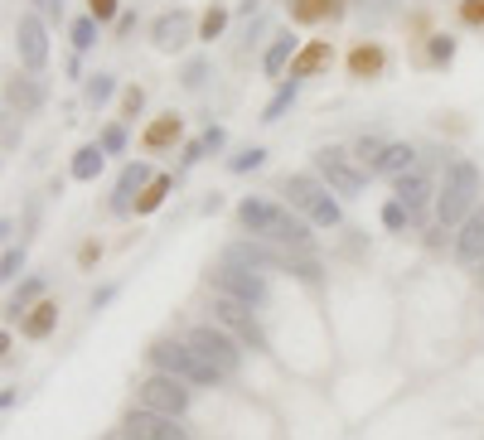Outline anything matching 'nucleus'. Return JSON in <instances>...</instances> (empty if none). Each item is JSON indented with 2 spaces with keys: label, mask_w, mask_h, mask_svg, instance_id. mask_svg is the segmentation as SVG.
<instances>
[{
  "label": "nucleus",
  "mask_w": 484,
  "mask_h": 440,
  "mask_svg": "<svg viewBox=\"0 0 484 440\" xmlns=\"http://www.w3.org/2000/svg\"><path fill=\"white\" fill-rule=\"evenodd\" d=\"M286 198H291V208L305 213L310 223H320V228H339V204L330 198V189H324L320 179L291 175V179H286Z\"/></svg>",
  "instance_id": "20e7f679"
},
{
  "label": "nucleus",
  "mask_w": 484,
  "mask_h": 440,
  "mask_svg": "<svg viewBox=\"0 0 484 440\" xmlns=\"http://www.w3.org/2000/svg\"><path fill=\"white\" fill-rule=\"evenodd\" d=\"M5 102H10V111H39L44 107V82L39 78H10Z\"/></svg>",
  "instance_id": "a211bd4d"
},
{
  "label": "nucleus",
  "mask_w": 484,
  "mask_h": 440,
  "mask_svg": "<svg viewBox=\"0 0 484 440\" xmlns=\"http://www.w3.org/2000/svg\"><path fill=\"white\" fill-rule=\"evenodd\" d=\"M15 49L30 73H39V68L49 63V39H44V20L39 15H20L15 20Z\"/></svg>",
  "instance_id": "9b49d317"
},
{
  "label": "nucleus",
  "mask_w": 484,
  "mask_h": 440,
  "mask_svg": "<svg viewBox=\"0 0 484 440\" xmlns=\"http://www.w3.org/2000/svg\"><path fill=\"white\" fill-rule=\"evenodd\" d=\"M315 169H320V179L330 184L334 194H344V198H359L363 184H368V175H363L359 165H353V155H349L344 146H324V150H315Z\"/></svg>",
  "instance_id": "39448f33"
},
{
  "label": "nucleus",
  "mask_w": 484,
  "mask_h": 440,
  "mask_svg": "<svg viewBox=\"0 0 484 440\" xmlns=\"http://www.w3.org/2000/svg\"><path fill=\"white\" fill-rule=\"evenodd\" d=\"M20 262H24V252H20V247H5V262H0V276H5V281H15V276H20Z\"/></svg>",
  "instance_id": "ea45409f"
},
{
  "label": "nucleus",
  "mask_w": 484,
  "mask_h": 440,
  "mask_svg": "<svg viewBox=\"0 0 484 440\" xmlns=\"http://www.w3.org/2000/svg\"><path fill=\"white\" fill-rule=\"evenodd\" d=\"M198 140H204V150H223V140H227V136H223V126H208V131L198 136Z\"/></svg>",
  "instance_id": "c03bdc74"
},
{
  "label": "nucleus",
  "mask_w": 484,
  "mask_h": 440,
  "mask_svg": "<svg viewBox=\"0 0 484 440\" xmlns=\"http://www.w3.org/2000/svg\"><path fill=\"white\" fill-rule=\"evenodd\" d=\"M140 407L179 421L184 411H189V387H184L179 378H169V373H150L146 382H140Z\"/></svg>",
  "instance_id": "0eeeda50"
},
{
  "label": "nucleus",
  "mask_w": 484,
  "mask_h": 440,
  "mask_svg": "<svg viewBox=\"0 0 484 440\" xmlns=\"http://www.w3.org/2000/svg\"><path fill=\"white\" fill-rule=\"evenodd\" d=\"M126 34H136V15H131V10H121V20H117V39H126Z\"/></svg>",
  "instance_id": "a18cd8bd"
},
{
  "label": "nucleus",
  "mask_w": 484,
  "mask_h": 440,
  "mask_svg": "<svg viewBox=\"0 0 484 440\" xmlns=\"http://www.w3.org/2000/svg\"><path fill=\"white\" fill-rule=\"evenodd\" d=\"M426 59H431L436 68H446L455 59V39L450 34H431V44H426Z\"/></svg>",
  "instance_id": "473e14b6"
},
{
  "label": "nucleus",
  "mask_w": 484,
  "mask_h": 440,
  "mask_svg": "<svg viewBox=\"0 0 484 440\" xmlns=\"http://www.w3.org/2000/svg\"><path fill=\"white\" fill-rule=\"evenodd\" d=\"M169 184H175V179H169V175H155V179H150V189H146V194H140V204H136V213H155V208H160V204H165V194H169Z\"/></svg>",
  "instance_id": "c756f323"
},
{
  "label": "nucleus",
  "mask_w": 484,
  "mask_h": 440,
  "mask_svg": "<svg viewBox=\"0 0 484 440\" xmlns=\"http://www.w3.org/2000/svg\"><path fill=\"white\" fill-rule=\"evenodd\" d=\"M53 320H59V305H34V315L30 320H24V334H30V339H44L49 330H53Z\"/></svg>",
  "instance_id": "bb28decb"
},
{
  "label": "nucleus",
  "mask_w": 484,
  "mask_h": 440,
  "mask_svg": "<svg viewBox=\"0 0 484 440\" xmlns=\"http://www.w3.org/2000/svg\"><path fill=\"white\" fill-rule=\"evenodd\" d=\"M407 223H411V213H407V208H402V204H397V198H392V204H388V208H382V228L402 233V228H407Z\"/></svg>",
  "instance_id": "e433bc0d"
},
{
  "label": "nucleus",
  "mask_w": 484,
  "mask_h": 440,
  "mask_svg": "<svg viewBox=\"0 0 484 440\" xmlns=\"http://www.w3.org/2000/svg\"><path fill=\"white\" fill-rule=\"evenodd\" d=\"M223 262L247 266V272H276V266H286L281 252H266L262 243H233V247H223Z\"/></svg>",
  "instance_id": "4468645a"
},
{
  "label": "nucleus",
  "mask_w": 484,
  "mask_h": 440,
  "mask_svg": "<svg viewBox=\"0 0 484 440\" xmlns=\"http://www.w3.org/2000/svg\"><path fill=\"white\" fill-rule=\"evenodd\" d=\"M68 39H73L78 53H88V49L97 44V20H92V15H78L73 24H68Z\"/></svg>",
  "instance_id": "cd10ccee"
},
{
  "label": "nucleus",
  "mask_w": 484,
  "mask_h": 440,
  "mask_svg": "<svg viewBox=\"0 0 484 440\" xmlns=\"http://www.w3.org/2000/svg\"><path fill=\"white\" fill-rule=\"evenodd\" d=\"M272 243L295 247V252H310V223H305V218H291V213H281V223H276Z\"/></svg>",
  "instance_id": "412c9836"
},
{
  "label": "nucleus",
  "mask_w": 484,
  "mask_h": 440,
  "mask_svg": "<svg viewBox=\"0 0 484 440\" xmlns=\"http://www.w3.org/2000/svg\"><path fill=\"white\" fill-rule=\"evenodd\" d=\"M208 281H213V291H218V295H233V301H242V305H262L266 301V276L262 272H247V266L218 262L208 272Z\"/></svg>",
  "instance_id": "423d86ee"
},
{
  "label": "nucleus",
  "mask_w": 484,
  "mask_h": 440,
  "mask_svg": "<svg viewBox=\"0 0 484 440\" xmlns=\"http://www.w3.org/2000/svg\"><path fill=\"white\" fill-rule=\"evenodd\" d=\"M266 165V150L262 146H252V150H242V155H233V160H227V169H233V175H247V169H262Z\"/></svg>",
  "instance_id": "72a5a7b5"
},
{
  "label": "nucleus",
  "mask_w": 484,
  "mask_h": 440,
  "mask_svg": "<svg viewBox=\"0 0 484 440\" xmlns=\"http://www.w3.org/2000/svg\"><path fill=\"white\" fill-rule=\"evenodd\" d=\"M39 295H44V281H39V276H30V281H24V286L15 291V295H10V315H20V310H30L34 301H39Z\"/></svg>",
  "instance_id": "7c9ffc66"
},
{
  "label": "nucleus",
  "mask_w": 484,
  "mask_h": 440,
  "mask_svg": "<svg viewBox=\"0 0 484 440\" xmlns=\"http://www.w3.org/2000/svg\"><path fill=\"white\" fill-rule=\"evenodd\" d=\"M479 276H484V262H479Z\"/></svg>",
  "instance_id": "de8ad7c7"
},
{
  "label": "nucleus",
  "mask_w": 484,
  "mask_h": 440,
  "mask_svg": "<svg viewBox=\"0 0 484 440\" xmlns=\"http://www.w3.org/2000/svg\"><path fill=\"white\" fill-rule=\"evenodd\" d=\"M295 53H301V49H295V34H291V30H286V34H276V39H272V49H266V59H262L266 78H281V73H286V63H295Z\"/></svg>",
  "instance_id": "6ab92c4d"
},
{
  "label": "nucleus",
  "mask_w": 484,
  "mask_h": 440,
  "mask_svg": "<svg viewBox=\"0 0 484 440\" xmlns=\"http://www.w3.org/2000/svg\"><path fill=\"white\" fill-rule=\"evenodd\" d=\"M88 15H92L97 24H107V20H121V15H117V0H88Z\"/></svg>",
  "instance_id": "4c0bfd02"
},
{
  "label": "nucleus",
  "mask_w": 484,
  "mask_h": 440,
  "mask_svg": "<svg viewBox=\"0 0 484 440\" xmlns=\"http://www.w3.org/2000/svg\"><path fill=\"white\" fill-rule=\"evenodd\" d=\"M330 15H339L334 0H291V20H301V24H315V20H330Z\"/></svg>",
  "instance_id": "b1692460"
},
{
  "label": "nucleus",
  "mask_w": 484,
  "mask_h": 440,
  "mask_svg": "<svg viewBox=\"0 0 484 440\" xmlns=\"http://www.w3.org/2000/svg\"><path fill=\"white\" fill-rule=\"evenodd\" d=\"M121 435L126 440H189V431H184L175 416H160V411H146V407H136L131 416H126Z\"/></svg>",
  "instance_id": "1a4fd4ad"
},
{
  "label": "nucleus",
  "mask_w": 484,
  "mask_h": 440,
  "mask_svg": "<svg viewBox=\"0 0 484 440\" xmlns=\"http://www.w3.org/2000/svg\"><path fill=\"white\" fill-rule=\"evenodd\" d=\"M179 131H184V121L175 117V111H169V117H160V121L146 126L140 146H146V150H165V146H175V140H179Z\"/></svg>",
  "instance_id": "aec40b11"
},
{
  "label": "nucleus",
  "mask_w": 484,
  "mask_h": 440,
  "mask_svg": "<svg viewBox=\"0 0 484 440\" xmlns=\"http://www.w3.org/2000/svg\"><path fill=\"white\" fill-rule=\"evenodd\" d=\"M102 150L107 155H121L126 150V126H107V131H102Z\"/></svg>",
  "instance_id": "58836bf2"
},
{
  "label": "nucleus",
  "mask_w": 484,
  "mask_h": 440,
  "mask_svg": "<svg viewBox=\"0 0 484 440\" xmlns=\"http://www.w3.org/2000/svg\"><path fill=\"white\" fill-rule=\"evenodd\" d=\"M184 344H189L198 359H204L213 373L218 378H233L237 368H242V349H237V339L233 334H223V330H213V324H198V330L184 339Z\"/></svg>",
  "instance_id": "7ed1b4c3"
},
{
  "label": "nucleus",
  "mask_w": 484,
  "mask_h": 440,
  "mask_svg": "<svg viewBox=\"0 0 484 440\" xmlns=\"http://www.w3.org/2000/svg\"><path fill=\"white\" fill-rule=\"evenodd\" d=\"M252 10H257V0H242V5H237V15H252Z\"/></svg>",
  "instance_id": "49530a36"
},
{
  "label": "nucleus",
  "mask_w": 484,
  "mask_h": 440,
  "mask_svg": "<svg viewBox=\"0 0 484 440\" xmlns=\"http://www.w3.org/2000/svg\"><path fill=\"white\" fill-rule=\"evenodd\" d=\"M460 20L465 24H484V0H460Z\"/></svg>",
  "instance_id": "79ce46f5"
},
{
  "label": "nucleus",
  "mask_w": 484,
  "mask_h": 440,
  "mask_svg": "<svg viewBox=\"0 0 484 440\" xmlns=\"http://www.w3.org/2000/svg\"><path fill=\"white\" fill-rule=\"evenodd\" d=\"M102 165H107V150L102 146H82L73 155V179H97V175H102Z\"/></svg>",
  "instance_id": "393cba45"
},
{
  "label": "nucleus",
  "mask_w": 484,
  "mask_h": 440,
  "mask_svg": "<svg viewBox=\"0 0 484 440\" xmlns=\"http://www.w3.org/2000/svg\"><path fill=\"white\" fill-rule=\"evenodd\" d=\"M382 63H388V53H382L378 44H359V49L349 53V73L353 78H378Z\"/></svg>",
  "instance_id": "4be33fe9"
},
{
  "label": "nucleus",
  "mask_w": 484,
  "mask_h": 440,
  "mask_svg": "<svg viewBox=\"0 0 484 440\" xmlns=\"http://www.w3.org/2000/svg\"><path fill=\"white\" fill-rule=\"evenodd\" d=\"M295 92H301V82H281V88H276V97H272V102H266V111H262V121H281V111H286L291 102H295Z\"/></svg>",
  "instance_id": "c85d7f7f"
},
{
  "label": "nucleus",
  "mask_w": 484,
  "mask_h": 440,
  "mask_svg": "<svg viewBox=\"0 0 484 440\" xmlns=\"http://www.w3.org/2000/svg\"><path fill=\"white\" fill-rule=\"evenodd\" d=\"M204 78H208V59H189V63H184V73H179L184 88H204Z\"/></svg>",
  "instance_id": "c9c22d12"
},
{
  "label": "nucleus",
  "mask_w": 484,
  "mask_h": 440,
  "mask_svg": "<svg viewBox=\"0 0 484 440\" xmlns=\"http://www.w3.org/2000/svg\"><path fill=\"white\" fill-rule=\"evenodd\" d=\"M213 320H218L223 330H233L247 349H262L266 353V334H262V324L252 320V305L233 301V295H213Z\"/></svg>",
  "instance_id": "6e6552de"
},
{
  "label": "nucleus",
  "mask_w": 484,
  "mask_h": 440,
  "mask_svg": "<svg viewBox=\"0 0 484 440\" xmlns=\"http://www.w3.org/2000/svg\"><path fill=\"white\" fill-rule=\"evenodd\" d=\"M140 189H150V165H126L121 169V179H117V194H111V213H131L136 204H140Z\"/></svg>",
  "instance_id": "ddd939ff"
},
{
  "label": "nucleus",
  "mask_w": 484,
  "mask_h": 440,
  "mask_svg": "<svg viewBox=\"0 0 484 440\" xmlns=\"http://www.w3.org/2000/svg\"><path fill=\"white\" fill-rule=\"evenodd\" d=\"M411 165H417V150H411V146H388V155H382V169H378V175L402 179V175H411Z\"/></svg>",
  "instance_id": "5701e85b"
},
{
  "label": "nucleus",
  "mask_w": 484,
  "mask_h": 440,
  "mask_svg": "<svg viewBox=\"0 0 484 440\" xmlns=\"http://www.w3.org/2000/svg\"><path fill=\"white\" fill-rule=\"evenodd\" d=\"M455 257H460L465 266H479L484 262V208L465 218V233L455 237Z\"/></svg>",
  "instance_id": "dca6fc26"
},
{
  "label": "nucleus",
  "mask_w": 484,
  "mask_h": 440,
  "mask_svg": "<svg viewBox=\"0 0 484 440\" xmlns=\"http://www.w3.org/2000/svg\"><path fill=\"white\" fill-rule=\"evenodd\" d=\"M431 175H421V169H411V175H402L397 179V204H402L411 218H421V208L431 204Z\"/></svg>",
  "instance_id": "2eb2a0df"
},
{
  "label": "nucleus",
  "mask_w": 484,
  "mask_h": 440,
  "mask_svg": "<svg viewBox=\"0 0 484 440\" xmlns=\"http://www.w3.org/2000/svg\"><path fill=\"white\" fill-rule=\"evenodd\" d=\"M111 92H117V78H111V73H92V78H88V102H92V107L111 102Z\"/></svg>",
  "instance_id": "2f4dec72"
},
{
  "label": "nucleus",
  "mask_w": 484,
  "mask_h": 440,
  "mask_svg": "<svg viewBox=\"0 0 484 440\" xmlns=\"http://www.w3.org/2000/svg\"><path fill=\"white\" fill-rule=\"evenodd\" d=\"M150 368H155V373L179 378V382H194V387H213V382H218V373H213V368L198 359L189 344H175V339L150 344Z\"/></svg>",
  "instance_id": "f03ea898"
},
{
  "label": "nucleus",
  "mask_w": 484,
  "mask_h": 440,
  "mask_svg": "<svg viewBox=\"0 0 484 440\" xmlns=\"http://www.w3.org/2000/svg\"><path fill=\"white\" fill-rule=\"evenodd\" d=\"M475 198H479V169L469 165V160H455V165L446 169L440 194H436V218H440V228H455V223H460L469 208H475Z\"/></svg>",
  "instance_id": "f257e3e1"
},
{
  "label": "nucleus",
  "mask_w": 484,
  "mask_h": 440,
  "mask_svg": "<svg viewBox=\"0 0 484 440\" xmlns=\"http://www.w3.org/2000/svg\"><path fill=\"white\" fill-rule=\"evenodd\" d=\"M194 30H198V24H194L189 10H165V15L150 24V44L160 49V53H179L194 39Z\"/></svg>",
  "instance_id": "9d476101"
},
{
  "label": "nucleus",
  "mask_w": 484,
  "mask_h": 440,
  "mask_svg": "<svg viewBox=\"0 0 484 440\" xmlns=\"http://www.w3.org/2000/svg\"><path fill=\"white\" fill-rule=\"evenodd\" d=\"M281 213H286V208L266 204V198H242V204H237V223L247 233H257V237H272L276 223H281Z\"/></svg>",
  "instance_id": "f8f14e48"
},
{
  "label": "nucleus",
  "mask_w": 484,
  "mask_h": 440,
  "mask_svg": "<svg viewBox=\"0 0 484 440\" xmlns=\"http://www.w3.org/2000/svg\"><path fill=\"white\" fill-rule=\"evenodd\" d=\"M140 107H146V92H140V88H126L121 111H126V117H140Z\"/></svg>",
  "instance_id": "a19ab883"
},
{
  "label": "nucleus",
  "mask_w": 484,
  "mask_h": 440,
  "mask_svg": "<svg viewBox=\"0 0 484 440\" xmlns=\"http://www.w3.org/2000/svg\"><path fill=\"white\" fill-rule=\"evenodd\" d=\"M223 24H227V10H223V5H213L208 15L198 20V39H208V44H213V39L223 34Z\"/></svg>",
  "instance_id": "f704fd0d"
},
{
  "label": "nucleus",
  "mask_w": 484,
  "mask_h": 440,
  "mask_svg": "<svg viewBox=\"0 0 484 440\" xmlns=\"http://www.w3.org/2000/svg\"><path fill=\"white\" fill-rule=\"evenodd\" d=\"M34 5H39L44 20H63V0H34Z\"/></svg>",
  "instance_id": "37998d69"
},
{
  "label": "nucleus",
  "mask_w": 484,
  "mask_h": 440,
  "mask_svg": "<svg viewBox=\"0 0 484 440\" xmlns=\"http://www.w3.org/2000/svg\"><path fill=\"white\" fill-rule=\"evenodd\" d=\"M382 155H388V146H382L378 136H363L359 146H353V160L368 165V175H373V169H382Z\"/></svg>",
  "instance_id": "a878e982"
},
{
  "label": "nucleus",
  "mask_w": 484,
  "mask_h": 440,
  "mask_svg": "<svg viewBox=\"0 0 484 440\" xmlns=\"http://www.w3.org/2000/svg\"><path fill=\"white\" fill-rule=\"evenodd\" d=\"M334 63V49H330V39H315V44H305L301 53H295V63H291V78L295 82H305L310 73H320V68H330Z\"/></svg>",
  "instance_id": "f3484780"
}]
</instances>
